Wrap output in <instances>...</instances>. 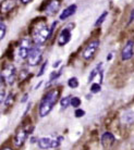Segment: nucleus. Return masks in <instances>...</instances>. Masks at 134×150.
Segmentation results:
<instances>
[{
	"label": "nucleus",
	"instance_id": "nucleus-1",
	"mask_svg": "<svg viewBox=\"0 0 134 150\" xmlns=\"http://www.w3.org/2000/svg\"><path fill=\"white\" fill-rule=\"evenodd\" d=\"M58 98H59V91L57 89H52L46 94V96L41 99L39 107H38V113L41 117L47 116L51 112V110L53 109L55 105L58 101Z\"/></svg>",
	"mask_w": 134,
	"mask_h": 150
},
{
	"label": "nucleus",
	"instance_id": "nucleus-2",
	"mask_svg": "<svg viewBox=\"0 0 134 150\" xmlns=\"http://www.w3.org/2000/svg\"><path fill=\"white\" fill-rule=\"evenodd\" d=\"M50 38V27L46 24H41L34 28L33 40L36 46H43Z\"/></svg>",
	"mask_w": 134,
	"mask_h": 150
},
{
	"label": "nucleus",
	"instance_id": "nucleus-3",
	"mask_svg": "<svg viewBox=\"0 0 134 150\" xmlns=\"http://www.w3.org/2000/svg\"><path fill=\"white\" fill-rule=\"evenodd\" d=\"M63 137L61 136H57V137H52V136H46V137H41L38 139V147L41 149H49V148H57L59 147L62 143Z\"/></svg>",
	"mask_w": 134,
	"mask_h": 150
},
{
	"label": "nucleus",
	"instance_id": "nucleus-4",
	"mask_svg": "<svg viewBox=\"0 0 134 150\" xmlns=\"http://www.w3.org/2000/svg\"><path fill=\"white\" fill-rule=\"evenodd\" d=\"M16 76V69L13 64L8 63L1 72V81H4L8 85H12L15 81Z\"/></svg>",
	"mask_w": 134,
	"mask_h": 150
},
{
	"label": "nucleus",
	"instance_id": "nucleus-5",
	"mask_svg": "<svg viewBox=\"0 0 134 150\" xmlns=\"http://www.w3.org/2000/svg\"><path fill=\"white\" fill-rule=\"evenodd\" d=\"M41 59H43V52L41 46H35L32 48L30 54L27 57V63L31 67H36L41 62Z\"/></svg>",
	"mask_w": 134,
	"mask_h": 150
},
{
	"label": "nucleus",
	"instance_id": "nucleus-6",
	"mask_svg": "<svg viewBox=\"0 0 134 150\" xmlns=\"http://www.w3.org/2000/svg\"><path fill=\"white\" fill-rule=\"evenodd\" d=\"M99 47V40L98 39H94V40L89 41L87 46L85 47V49L83 50V53L82 56L84 58V60L86 61H89L94 56H95V53H96L97 49Z\"/></svg>",
	"mask_w": 134,
	"mask_h": 150
},
{
	"label": "nucleus",
	"instance_id": "nucleus-7",
	"mask_svg": "<svg viewBox=\"0 0 134 150\" xmlns=\"http://www.w3.org/2000/svg\"><path fill=\"white\" fill-rule=\"evenodd\" d=\"M32 41L30 38H24L21 40L18 48V56L20 59H26L29 54H30L31 50H32Z\"/></svg>",
	"mask_w": 134,
	"mask_h": 150
},
{
	"label": "nucleus",
	"instance_id": "nucleus-8",
	"mask_svg": "<svg viewBox=\"0 0 134 150\" xmlns=\"http://www.w3.org/2000/svg\"><path fill=\"white\" fill-rule=\"evenodd\" d=\"M134 56V41L128 40L127 44L124 45L122 51H121V59L123 61H128L132 59Z\"/></svg>",
	"mask_w": 134,
	"mask_h": 150
},
{
	"label": "nucleus",
	"instance_id": "nucleus-9",
	"mask_svg": "<svg viewBox=\"0 0 134 150\" xmlns=\"http://www.w3.org/2000/svg\"><path fill=\"white\" fill-rule=\"evenodd\" d=\"M32 131H29V128H24V129H20L18 131L16 135L14 137V145L16 147H22L25 143L27 136Z\"/></svg>",
	"mask_w": 134,
	"mask_h": 150
},
{
	"label": "nucleus",
	"instance_id": "nucleus-10",
	"mask_svg": "<svg viewBox=\"0 0 134 150\" xmlns=\"http://www.w3.org/2000/svg\"><path fill=\"white\" fill-rule=\"evenodd\" d=\"M71 40V32L69 28H64L61 30L59 37H58V45L66 46Z\"/></svg>",
	"mask_w": 134,
	"mask_h": 150
},
{
	"label": "nucleus",
	"instance_id": "nucleus-11",
	"mask_svg": "<svg viewBox=\"0 0 134 150\" xmlns=\"http://www.w3.org/2000/svg\"><path fill=\"white\" fill-rule=\"evenodd\" d=\"M59 7H60L59 0H50V2L47 4V7H46V9H45V12H46V14L52 15L58 11Z\"/></svg>",
	"mask_w": 134,
	"mask_h": 150
},
{
	"label": "nucleus",
	"instance_id": "nucleus-12",
	"mask_svg": "<svg viewBox=\"0 0 134 150\" xmlns=\"http://www.w3.org/2000/svg\"><path fill=\"white\" fill-rule=\"evenodd\" d=\"M113 143H115V136L112 135L111 133L106 132V133H104V134L101 135V144H103V146H104L105 148L111 147V145Z\"/></svg>",
	"mask_w": 134,
	"mask_h": 150
},
{
	"label": "nucleus",
	"instance_id": "nucleus-13",
	"mask_svg": "<svg viewBox=\"0 0 134 150\" xmlns=\"http://www.w3.org/2000/svg\"><path fill=\"white\" fill-rule=\"evenodd\" d=\"M75 11H76V6H75V4H71V6L66 8L63 11L61 12L59 19L61 20V21H64V20H67L68 18H70L71 15L74 14Z\"/></svg>",
	"mask_w": 134,
	"mask_h": 150
},
{
	"label": "nucleus",
	"instance_id": "nucleus-14",
	"mask_svg": "<svg viewBox=\"0 0 134 150\" xmlns=\"http://www.w3.org/2000/svg\"><path fill=\"white\" fill-rule=\"evenodd\" d=\"M121 121L124 124H128V125L134 124V110L125 111V112L123 113V115L121 116Z\"/></svg>",
	"mask_w": 134,
	"mask_h": 150
},
{
	"label": "nucleus",
	"instance_id": "nucleus-15",
	"mask_svg": "<svg viewBox=\"0 0 134 150\" xmlns=\"http://www.w3.org/2000/svg\"><path fill=\"white\" fill-rule=\"evenodd\" d=\"M15 2L13 0H4L2 4H1V9H2V12H7L9 10H11L12 8H14Z\"/></svg>",
	"mask_w": 134,
	"mask_h": 150
},
{
	"label": "nucleus",
	"instance_id": "nucleus-16",
	"mask_svg": "<svg viewBox=\"0 0 134 150\" xmlns=\"http://www.w3.org/2000/svg\"><path fill=\"white\" fill-rule=\"evenodd\" d=\"M71 98L70 96H68V97H64L61 99V101H60V107H61V110H64L67 109L68 107L71 105Z\"/></svg>",
	"mask_w": 134,
	"mask_h": 150
},
{
	"label": "nucleus",
	"instance_id": "nucleus-17",
	"mask_svg": "<svg viewBox=\"0 0 134 150\" xmlns=\"http://www.w3.org/2000/svg\"><path fill=\"white\" fill-rule=\"evenodd\" d=\"M78 85H80V83H78V79L76 77H71V79H68V86L70 87V88H78Z\"/></svg>",
	"mask_w": 134,
	"mask_h": 150
},
{
	"label": "nucleus",
	"instance_id": "nucleus-18",
	"mask_svg": "<svg viewBox=\"0 0 134 150\" xmlns=\"http://www.w3.org/2000/svg\"><path fill=\"white\" fill-rule=\"evenodd\" d=\"M61 74H62V68H60L58 71H53L51 74H50V76H49V83H51L52 81L59 79Z\"/></svg>",
	"mask_w": 134,
	"mask_h": 150
},
{
	"label": "nucleus",
	"instance_id": "nucleus-19",
	"mask_svg": "<svg viewBox=\"0 0 134 150\" xmlns=\"http://www.w3.org/2000/svg\"><path fill=\"white\" fill-rule=\"evenodd\" d=\"M6 32H7V26H6V24H4V21H1L0 23V39L2 40L6 36Z\"/></svg>",
	"mask_w": 134,
	"mask_h": 150
},
{
	"label": "nucleus",
	"instance_id": "nucleus-20",
	"mask_svg": "<svg viewBox=\"0 0 134 150\" xmlns=\"http://www.w3.org/2000/svg\"><path fill=\"white\" fill-rule=\"evenodd\" d=\"M107 14H108V12L105 11L101 13V15L97 19V21L95 22V26H99V25H101L103 24V22L105 21V19H106V16H107Z\"/></svg>",
	"mask_w": 134,
	"mask_h": 150
},
{
	"label": "nucleus",
	"instance_id": "nucleus-21",
	"mask_svg": "<svg viewBox=\"0 0 134 150\" xmlns=\"http://www.w3.org/2000/svg\"><path fill=\"white\" fill-rule=\"evenodd\" d=\"M81 105V99L78 97H72L71 98V105L74 107V108H78Z\"/></svg>",
	"mask_w": 134,
	"mask_h": 150
},
{
	"label": "nucleus",
	"instance_id": "nucleus-22",
	"mask_svg": "<svg viewBox=\"0 0 134 150\" xmlns=\"http://www.w3.org/2000/svg\"><path fill=\"white\" fill-rule=\"evenodd\" d=\"M101 89V84H93L92 87H91V93L92 94H97V93H99Z\"/></svg>",
	"mask_w": 134,
	"mask_h": 150
},
{
	"label": "nucleus",
	"instance_id": "nucleus-23",
	"mask_svg": "<svg viewBox=\"0 0 134 150\" xmlns=\"http://www.w3.org/2000/svg\"><path fill=\"white\" fill-rule=\"evenodd\" d=\"M85 115V111L84 110H81V109H78L75 111V116L76 117H82V116Z\"/></svg>",
	"mask_w": 134,
	"mask_h": 150
},
{
	"label": "nucleus",
	"instance_id": "nucleus-24",
	"mask_svg": "<svg viewBox=\"0 0 134 150\" xmlns=\"http://www.w3.org/2000/svg\"><path fill=\"white\" fill-rule=\"evenodd\" d=\"M47 64H48V62L47 61H45V63L41 65V71H39V73H38V76H41V75L45 73V70H46V67H47Z\"/></svg>",
	"mask_w": 134,
	"mask_h": 150
},
{
	"label": "nucleus",
	"instance_id": "nucleus-25",
	"mask_svg": "<svg viewBox=\"0 0 134 150\" xmlns=\"http://www.w3.org/2000/svg\"><path fill=\"white\" fill-rule=\"evenodd\" d=\"M12 99H13V95H12V94L8 95V98H7V100L4 101V105H9V103H11V102H12Z\"/></svg>",
	"mask_w": 134,
	"mask_h": 150
},
{
	"label": "nucleus",
	"instance_id": "nucleus-26",
	"mask_svg": "<svg viewBox=\"0 0 134 150\" xmlns=\"http://www.w3.org/2000/svg\"><path fill=\"white\" fill-rule=\"evenodd\" d=\"M133 21H134V10L132 11V13H131V15H130V19H129V21H128V25H130Z\"/></svg>",
	"mask_w": 134,
	"mask_h": 150
},
{
	"label": "nucleus",
	"instance_id": "nucleus-27",
	"mask_svg": "<svg viewBox=\"0 0 134 150\" xmlns=\"http://www.w3.org/2000/svg\"><path fill=\"white\" fill-rule=\"evenodd\" d=\"M20 1H21L22 4H29V2H31L32 0H20Z\"/></svg>",
	"mask_w": 134,
	"mask_h": 150
},
{
	"label": "nucleus",
	"instance_id": "nucleus-28",
	"mask_svg": "<svg viewBox=\"0 0 134 150\" xmlns=\"http://www.w3.org/2000/svg\"><path fill=\"white\" fill-rule=\"evenodd\" d=\"M60 63H61V61H60V60H58V62H56V63L53 64V67H55V68H56V67H58V65H59Z\"/></svg>",
	"mask_w": 134,
	"mask_h": 150
},
{
	"label": "nucleus",
	"instance_id": "nucleus-29",
	"mask_svg": "<svg viewBox=\"0 0 134 150\" xmlns=\"http://www.w3.org/2000/svg\"><path fill=\"white\" fill-rule=\"evenodd\" d=\"M2 150H12V149H11V148H4Z\"/></svg>",
	"mask_w": 134,
	"mask_h": 150
}]
</instances>
